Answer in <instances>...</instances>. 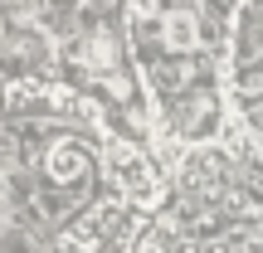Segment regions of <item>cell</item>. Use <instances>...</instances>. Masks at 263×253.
<instances>
[{"label": "cell", "mask_w": 263, "mask_h": 253, "mask_svg": "<svg viewBox=\"0 0 263 253\" xmlns=\"http://www.w3.org/2000/svg\"><path fill=\"white\" fill-rule=\"evenodd\" d=\"M219 122H224V107H219V88L215 83H195L190 93L171 98L166 131H176L180 141H205V137H215Z\"/></svg>", "instance_id": "cell-1"}, {"label": "cell", "mask_w": 263, "mask_h": 253, "mask_svg": "<svg viewBox=\"0 0 263 253\" xmlns=\"http://www.w3.org/2000/svg\"><path fill=\"white\" fill-rule=\"evenodd\" d=\"M156 49L171 59H195L205 49V10H200V0H166V15L156 25Z\"/></svg>", "instance_id": "cell-2"}, {"label": "cell", "mask_w": 263, "mask_h": 253, "mask_svg": "<svg viewBox=\"0 0 263 253\" xmlns=\"http://www.w3.org/2000/svg\"><path fill=\"white\" fill-rule=\"evenodd\" d=\"M93 170H98V156H93V146H88V141L64 137V141H54V146L44 151V180H49V185L73 190V185H83Z\"/></svg>", "instance_id": "cell-3"}, {"label": "cell", "mask_w": 263, "mask_h": 253, "mask_svg": "<svg viewBox=\"0 0 263 253\" xmlns=\"http://www.w3.org/2000/svg\"><path fill=\"white\" fill-rule=\"evenodd\" d=\"M15 29H20V25H15V20H10V10L0 5V49H5L10 39H15Z\"/></svg>", "instance_id": "cell-4"}, {"label": "cell", "mask_w": 263, "mask_h": 253, "mask_svg": "<svg viewBox=\"0 0 263 253\" xmlns=\"http://www.w3.org/2000/svg\"><path fill=\"white\" fill-rule=\"evenodd\" d=\"M5 219H10V180L0 176V224H5Z\"/></svg>", "instance_id": "cell-5"}, {"label": "cell", "mask_w": 263, "mask_h": 253, "mask_svg": "<svg viewBox=\"0 0 263 253\" xmlns=\"http://www.w3.org/2000/svg\"><path fill=\"white\" fill-rule=\"evenodd\" d=\"M0 253H34V248H29L25 239H10V244H0Z\"/></svg>", "instance_id": "cell-6"}, {"label": "cell", "mask_w": 263, "mask_h": 253, "mask_svg": "<svg viewBox=\"0 0 263 253\" xmlns=\"http://www.w3.org/2000/svg\"><path fill=\"white\" fill-rule=\"evenodd\" d=\"M258 10H263V0H258Z\"/></svg>", "instance_id": "cell-7"}, {"label": "cell", "mask_w": 263, "mask_h": 253, "mask_svg": "<svg viewBox=\"0 0 263 253\" xmlns=\"http://www.w3.org/2000/svg\"><path fill=\"white\" fill-rule=\"evenodd\" d=\"M0 5H5V0H0Z\"/></svg>", "instance_id": "cell-8"}]
</instances>
